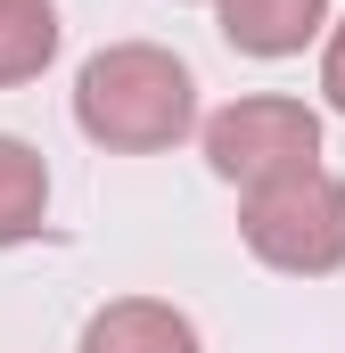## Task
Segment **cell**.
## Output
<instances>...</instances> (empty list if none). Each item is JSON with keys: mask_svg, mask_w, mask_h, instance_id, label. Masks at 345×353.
<instances>
[{"mask_svg": "<svg viewBox=\"0 0 345 353\" xmlns=\"http://www.w3.org/2000/svg\"><path fill=\"white\" fill-rule=\"evenodd\" d=\"M75 123L115 157H157L197 132V74L157 41H115L75 74Z\"/></svg>", "mask_w": 345, "mask_h": 353, "instance_id": "cell-1", "label": "cell"}, {"mask_svg": "<svg viewBox=\"0 0 345 353\" xmlns=\"http://www.w3.org/2000/svg\"><path fill=\"white\" fill-rule=\"evenodd\" d=\"M239 239H247L255 263L288 271V279H329V271H345V181L313 165V173H296V181L247 189Z\"/></svg>", "mask_w": 345, "mask_h": 353, "instance_id": "cell-2", "label": "cell"}, {"mask_svg": "<svg viewBox=\"0 0 345 353\" xmlns=\"http://www.w3.org/2000/svg\"><path fill=\"white\" fill-rule=\"evenodd\" d=\"M206 165L239 189H271V181H296L321 165V115L304 99H230L222 115H206Z\"/></svg>", "mask_w": 345, "mask_h": 353, "instance_id": "cell-3", "label": "cell"}, {"mask_svg": "<svg viewBox=\"0 0 345 353\" xmlns=\"http://www.w3.org/2000/svg\"><path fill=\"white\" fill-rule=\"evenodd\" d=\"M83 353H206L197 345V321L181 304L157 296H115L83 321Z\"/></svg>", "mask_w": 345, "mask_h": 353, "instance_id": "cell-4", "label": "cell"}, {"mask_svg": "<svg viewBox=\"0 0 345 353\" xmlns=\"http://www.w3.org/2000/svg\"><path fill=\"white\" fill-rule=\"evenodd\" d=\"M214 17H222L230 50H247V58H296L329 25V0H214Z\"/></svg>", "mask_w": 345, "mask_h": 353, "instance_id": "cell-5", "label": "cell"}, {"mask_svg": "<svg viewBox=\"0 0 345 353\" xmlns=\"http://www.w3.org/2000/svg\"><path fill=\"white\" fill-rule=\"evenodd\" d=\"M58 58V0H0V90L41 83Z\"/></svg>", "mask_w": 345, "mask_h": 353, "instance_id": "cell-6", "label": "cell"}, {"mask_svg": "<svg viewBox=\"0 0 345 353\" xmlns=\"http://www.w3.org/2000/svg\"><path fill=\"white\" fill-rule=\"evenodd\" d=\"M41 214H50V165H41V148H25V140L0 132V247H25L41 230Z\"/></svg>", "mask_w": 345, "mask_h": 353, "instance_id": "cell-7", "label": "cell"}, {"mask_svg": "<svg viewBox=\"0 0 345 353\" xmlns=\"http://www.w3.org/2000/svg\"><path fill=\"white\" fill-rule=\"evenodd\" d=\"M321 90H329V107L345 115V25L329 33V50H321Z\"/></svg>", "mask_w": 345, "mask_h": 353, "instance_id": "cell-8", "label": "cell"}]
</instances>
